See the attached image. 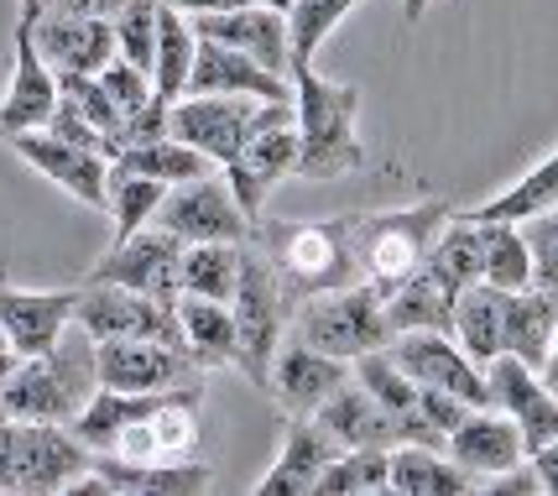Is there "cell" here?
<instances>
[{
	"mask_svg": "<svg viewBox=\"0 0 558 496\" xmlns=\"http://www.w3.org/2000/svg\"><path fill=\"white\" fill-rule=\"evenodd\" d=\"M162 198H168V183H157V178H146V173H125V168L110 162V198H105V215L116 220V241H125V235H136L142 225L157 220Z\"/></svg>",
	"mask_w": 558,
	"mask_h": 496,
	"instance_id": "41",
	"label": "cell"
},
{
	"mask_svg": "<svg viewBox=\"0 0 558 496\" xmlns=\"http://www.w3.org/2000/svg\"><path fill=\"white\" fill-rule=\"evenodd\" d=\"M288 335L355 366L361 355H371V350H381L391 340L387 288H376V282L361 277V282H350V288H329V293L298 298Z\"/></svg>",
	"mask_w": 558,
	"mask_h": 496,
	"instance_id": "4",
	"label": "cell"
},
{
	"mask_svg": "<svg viewBox=\"0 0 558 496\" xmlns=\"http://www.w3.org/2000/svg\"><path fill=\"white\" fill-rule=\"evenodd\" d=\"M157 225L172 230L183 246H198V241H251V225L256 220L241 209L225 168H215L204 178L172 183L162 209H157Z\"/></svg>",
	"mask_w": 558,
	"mask_h": 496,
	"instance_id": "12",
	"label": "cell"
},
{
	"mask_svg": "<svg viewBox=\"0 0 558 496\" xmlns=\"http://www.w3.org/2000/svg\"><path fill=\"white\" fill-rule=\"evenodd\" d=\"M434 0H402V22H423Z\"/></svg>",
	"mask_w": 558,
	"mask_h": 496,
	"instance_id": "50",
	"label": "cell"
},
{
	"mask_svg": "<svg viewBox=\"0 0 558 496\" xmlns=\"http://www.w3.org/2000/svg\"><path fill=\"white\" fill-rule=\"evenodd\" d=\"M37 11L43 0H22L16 16V43H11V84L0 95V142H11L16 131H43L63 99V78L37 48Z\"/></svg>",
	"mask_w": 558,
	"mask_h": 496,
	"instance_id": "8",
	"label": "cell"
},
{
	"mask_svg": "<svg viewBox=\"0 0 558 496\" xmlns=\"http://www.w3.org/2000/svg\"><path fill=\"white\" fill-rule=\"evenodd\" d=\"M361 84H335L318 69H292V110H298V178L335 183L365 168L361 142Z\"/></svg>",
	"mask_w": 558,
	"mask_h": 496,
	"instance_id": "1",
	"label": "cell"
},
{
	"mask_svg": "<svg viewBox=\"0 0 558 496\" xmlns=\"http://www.w3.org/2000/svg\"><path fill=\"white\" fill-rule=\"evenodd\" d=\"M43 131H52V136H63V142H73V147H89V152H105L110 157V136L99 131L84 110H78V99H58V110H52V121L43 125Z\"/></svg>",
	"mask_w": 558,
	"mask_h": 496,
	"instance_id": "45",
	"label": "cell"
},
{
	"mask_svg": "<svg viewBox=\"0 0 558 496\" xmlns=\"http://www.w3.org/2000/svg\"><path fill=\"white\" fill-rule=\"evenodd\" d=\"M387 355L413 376L417 387L454 392V397H464L470 408H486L490 402L486 366H481V361H470V350H464L449 329H408V335H391Z\"/></svg>",
	"mask_w": 558,
	"mask_h": 496,
	"instance_id": "15",
	"label": "cell"
},
{
	"mask_svg": "<svg viewBox=\"0 0 558 496\" xmlns=\"http://www.w3.org/2000/svg\"><path fill=\"white\" fill-rule=\"evenodd\" d=\"M157 22H162V0H125L121 11L110 16L116 26V52H121L125 63H136L151 74V63H157Z\"/></svg>",
	"mask_w": 558,
	"mask_h": 496,
	"instance_id": "42",
	"label": "cell"
},
{
	"mask_svg": "<svg viewBox=\"0 0 558 496\" xmlns=\"http://www.w3.org/2000/svg\"><path fill=\"white\" fill-rule=\"evenodd\" d=\"M241 262H245V241H198V246H183V293L230 303L235 282H241Z\"/></svg>",
	"mask_w": 558,
	"mask_h": 496,
	"instance_id": "35",
	"label": "cell"
},
{
	"mask_svg": "<svg viewBox=\"0 0 558 496\" xmlns=\"http://www.w3.org/2000/svg\"><path fill=\"white\" fill-rule=\"evenodd\" d=\"M558 335V293L548 288H517L507 293V335H501V355H517L543 372V361L554 355Z\"/></svg>",
	"mask_w": 558,
	"mask_h": 496,
	"instance_id": "30",
	"label": "cell"
},
{
	"mask_svg": "<svg viewBox=\"0 0 558 496\" xmlns=\"http://www.w3.org/2000/svg\"><path fill=\"white\" fill-rule=\"evenodd\" d=\"M558 204V147L543 157V162H533L527 173L517 178V183H507L501 194H490L486 204H475V209H464L470 220H533V215H543V209H554Z\"/></svg>",
	"mask_w": 558,
	"mask_h": 496,
	"instance_id": "33",
	"label": "cell"
},
{
	"mask_svg": "<svg viewBox=\"0 0 558 496\" xmlns=\"http://www.w3.org/2000/svg\"><path fill=\"white\" fill-rule=\"evenodd\" d=\"M230 178V189L241 198V209L251 220H262V209H267V198L298 178V110L288 105H267V116L262 125L251 131V142L241 147V157L225 168Z\"/></svg>",
	"mask_w": 558,
	"mask_h": 496,
	"instance_id": "10",
	"label": "cell"
},
{
	"mask_svg": "<svg viewBox=\"0 0 558 496\" xmlns=\"http://www.w3.org/2000/svg\"><path fill=\"white\" fill-rule=\"evenodd\" d=\"M99 84H105V95H110V105L121 110L125 125L136 121L146 105L157 99V84H151V74H146V69H136V63H125V58H110V63L99 69ZM116 152H121V147H116Z\"/></svg>",
	"mask_w": 558,
	"mask_h": 496,
	"instance_id": "43",
	"label": "cell"
},
{
	"mask_svg": "<svg viewBox=\"0 0 558 496\" xmlns=\"http://www.w3.org/2000/svg\"><path fill=\"white\" fill-rule=\"evenodd\" d=\"M194 52H198V32L183 11L162 5V22H157V63H151V84L157 95L168 99H183L189 89V74H194Z\"/></svg>",
	"mask_w": 558,
	"mask_h": 496,
	"instance_id": "37",
	"label": "cell"
},
{
	"mask_svg": "<svg viewBox=\"0 0 558 496\" xmlns=\"http://www.w3.org/2000/svg\"><path fill=\"white\" fill-rule=\"evenodd\" d=\"M251 241L271 256L298 298L329 293L361 282V256H355V215L340 220H256Z\"/></svg>",
	"mask_w": 558,
	"mask_h": 496,
	"instance_id": "3",
	"label": "cell"
},
{
	"mask_svg": "<svg viewBox=\"0 0 558 496\" xmlns=\"http://www.w3.org/2000/svg\"><path fill=\"white\" fill-rule=\"evenodd\" d=\"M95 449L69 423L0 419V492L16 496H58L73 492L78 475H89Z\"/></svg>",
	"mask_w": 558,
	"mask_h": 496,
	"instance_id": "5",
	"label": "cell"
},
{
	"mask_svg": "<svg viewBox=\"0 0 558 496\" xmlns=\"http://www.w3.org/2000/svg\"><path fill=\"white\" fill-rule=\"evenodd\" d=\"M0 350H11V340H5V329H0Z\"/></svg>",
	"mask_w": 558,
	"mask_h": 496,
	"instance_id": "51",
	"label": "cell"
},
{
	"mask_svg": "<svg viewBox=\"0 0 558 496\" xmlns=\"http://www.w3.org/2000/svg\"><path fill=\"white\" fill-rule=\"evenodd\" d=\"M314 423L335 439L340 449H365V445H376V449H391V445H408V423L402 419H391L387 408L376 402V397L365 392L361 382L350 376L340 392L329 397L324 408L314 413Z\"/></svg>",
	"mask_w": 558,
	"mask_h": 496,
	"instance_id": "26",
	"label": "cell"
},
{
	"mask_svg": "<svg viewBox=\"0 0 558 496\" xmlns=\"http://www.w3.org/2000/svg\"><path fill=\"white\" fill-rule=\"evenodd\" d=\"M73 324H84L95 340H172V346H183L178 303L146 298L136 288H121V282H84Z\"/></svg>",
	"mask_w": 558,
	"mask_h": 496,
	"instance_id": "14",
	"label": "cell"
},
{
	"mask_svg": "<svg viewBox=\"0 0 558 496\" xmlns=\"http://www.w3.org/2000/svg\"><path fill=\"white\" fill-rule=\"evenodd\" d=\"M475 475L444 445H391V496H470Z\"/></svg>",
	"mask_w": 558,
	"mask_h": 496,
	"instance_id": "29",
	"label": "cell"
},
{
	"mask_svg": "<svg viewBox=\"0 0 558 496\" xmlns=\"http://www.w3.org/2000/svg\"><path fill=\"white\" fill-rule=\"evenodd\" d=\"M43 5H63V0H43Z\"/></svg>",
	"mask_w": 558,
	"mask_h": 496,
	"instance_id": "52",
	"label": "cell"
},
{
	"mask_svg": "<svg viewBox=\"0 0 558 496\" xmlns=\"http://www.w3.org/2000/svg\"><path fill=\"white\" fill-rule=\"evenodd\" d=\"M215 475L198 460H178V465H131L116 455H95V465L84 475L89 496H194L209 492Z\"/></svg>",
	"mask_w": 558,
	"mask_h": 496,
	"instance_id": "25",
	"label": "cell"
},
{
	"mask_svg": "<svg viewBox=\"0 0 558 496\" xmlns=\"http://www.w3.org/2000/svg\"><path fill=\"white\" fill-rule=\"evenodd\" d=\"M198 445H204V387H178L146 419L125 423L116 445L99 455H116L131 465H178V460H194Z\"/></svg>",
	"mask_w": 558,
	"mask_h": 496,
	"instance_id": "9",
	"label": "cell"
},
{
	"mask_svg": "<svg viewBox=\"0 0 558 496\" xmlns=\"http://www.w3.org/2000/svg\"><path fill=\"white\" fill-rule=\"evenodd\" d=\"M391 492V449H340L329 471L318 475L314 496H381Z\"/></svg>",
	"mask_w": 558,
	"mask_h": 496,
	"instance_id": "40",
	"label": "cell"
},
{
	"mask_svg": "<svg viewBox=\"0 0 558 496\" xmlns=\"http://www.w3.org/2000/svg\"><path fill=\"white\" fill-rule=\"evenodd\" d=\"M444 449L460 460L464 471L475 475V486H486L490 475L511 471V465H522V460H533V449L522 439V428L501 413V408H470L464 423L444 439Z\"/></svg>",
	"mask_w": 558,
	"mask_h": 496,
	"instance_id": "22",
	"label": "cell"
},
{
	"mask_svg": "<svg viewBox=\"0 0 558 496\" xmlns=\"http://www.w3.org/2000/svg\"><path fill=\"white\" fill-rule=\"evenodd\" d=\"M267 105L277 99H256V95H183L172 99L168 110V131L178 142L198 147L215 168H230L241 147L251 142V131L262 125Z\"/></svg>",
	"mask_w": 558,
	"mask_h": 496,
	"instance_id": "11",
	"label": "cell"
},
{
	"mask_svg": "<svg viewBox=\"0 0 558 496\" xmlns=\"http://www.w3.org/2000/svg\"><path fill=\"white\" fill-rule=\"evenodd\" d=\"M95 392H99V340L84 324H69L58 346L16 361V372L5 376V387H0V408H5V419L73 423L89 408Z\"/></svg>",
	"mask_w": 558,
	"mask_h": 496,
	"instance_id": "2",
	"label": "cell"
},
{
	"mask_svg": "<svg viewBox=\"0 0 558 496\" xmlns=\"http://www.w3.org/2000/svg\"><path fill=\"white\" fill-rule=\"evenodd\" d=\"M350 376H355V366H350V361H340V355H324V350L303 346V340H292V335H288V340H282V350H277V361H271L267 392L277 397V408H282L288 419H314L318 408L340 392Z\"/></svg>",
	"mask_w": 558,
	"mask_h": 496,
	"instance_id": "18",
	"label": "cell"
},
{
	"mask_svg": "<svg viewBox=\"0 0 558 496\" xmlns=\"http://www.w3.org/2000/svg\"><path fill=\"white\" fill-rule=\"evenodd\" d=\"M204 366L172 340H99V387L121 392H178L204 387Z\"/></svg>",
	"mask_w": 558,
	"mask_h": 496,
	"instance_id": "16",
	"label": "cell"
},
{
	"mask_svg": "<svg viewBox=\"0 0 558 496\" xmlns=\"http://www.w3.org/2000/svg\"><path fill=\"white\" fill-rule=\"evenodd\" d=\"M365 0H292L288 5V48H292V69H314L324 43L335 37V26L361 11Z\"/></svg>",
	"mask_w": 558,
	"mask_h": 496,
	"instance_id": "38",
	"label": "cell"
},
{
	"mask_svg": "<svg viewBox=\"0 0 558 496\" xmlns=\"http://www.w3.org/2000/svg\"><path fill=\"white\" fill-rule=\"evenodd\" d=\"M183 95H256V99H277V105H288L292 78L271 74L267 63H256L251 52L230 48V43L198 37L194 74H189V89H183Z\"/></svg>",
	"mask_w": 558,
	"mask_h": 496,
	"instance_id": "23",
	"label": "cell"
},
{
	"mask_svg": "<svg viewBox=\"0 0 558 496\" xmlns=\"http://www.w3.org/2000/svg\"><path fill=\"white\" fill-rule=\"evenodd\" d=\"M335 455H340V445H335L314 419H288L282 449H277L271 471L256 481V496H314L318 475L329 471Z\"/></svg>",
	"mask_w": 558,
	"mask_h": 496,
	"instance_id": "27",
	"label": "cell"
},
{
	"mask_svg": "<svg viewBox=\"0 0 558 496\" xmlns=\"http://www.w3.org/2000/svg\"><path fill=\"white\" fill-rule=\"evenodd\" d=\"M522 230H527V246H533V282L558 293V204L533 215V220H522Z\"/></svg>",
	"mask_w": 558,
	"mask_h": 496,
	"instance_id": "44",
	"label": "cell"
},
{
	"mask_svg": "<svg viewBox=\"0 0 558 496\" xmlns=\"http://www.w3.org/2000/svg\"><path fill=\"white\" fill-rule=\"evenodd\" d=\"M235 335H241V376H251L256 387H267L271 361L288 340L292 329V309H298V293H292L282 273L271 267V256L256 241H245V262H241V282H235Z\"/></svg>",
	"mask_w": 558,
	"mask_h": 496,
	"instance_id": "6",
	"label": "cell"
},
{
	"mask_svg": "<svg viewBox=\"0 0 558 496\" xmlns=\"http://www.w3.org/2000/svg\"><path fill=\"white\" fill-rule=\"evenodd\" d=\"M178 329H183V350L194 355L204 372H241V335H235V309L219 298H178Z\"/></svg>",
	"mask_w": 558,
	"mask_h": 496,
	"instance_id": "28",
	"label": "cell"
},
{
	"mask_svg": "<svg viewBox=\"0 0 558 496\" xmlns=\"http://www.w3.org/2000/svg\"><path fill=\"white\" fill-rule=\"evenodd\" d=\"M486 382H490V408H501L517 428L527 449H543L558 439V392L543 382L537 366L517 361V355H496L486 366Z\"/></svg>",
	"mask_w": 558,
	"mask_h": 496,
	"instance_id": "20",
	"label": "cell"
},
{
	"mask_svg": "<svg viewBox=\"0 0 558 496\" xmlns=\"http://www.w3.org/2000/svg\"><path fill=\"white\" fill-rule=\"evenodd\" d=\"M486 230V277L490 288L517 293V288H533V246H527V230L517 220H481Z\"/></svg>",
	"mask_w": 558,
	"mask_h": 496,
	"instance_id": "39",
	"label": "cell"
},
{
	"mask_svg": "<svg viewBox=\"0 0 558 496\" xmlns=\"http://www.w3.org/2000/svg\"><path fill=\"white\" fill-rule=\"evenodd\" d=\"M481 492H486V496H537V492H543V481H537V465H533V460H522V465H511V471L490 475Z\"/></svg>",
	"mask_w": 558,
	"mask_h": 496,
	"instance_id": "46",
	"label": "cell"
},
{
	"mask_svg": "<svg viewBox=\"0 0 558 496\" xmlns=\"http://www.w3.org/2000/svg\"><path fill=\"white\" fill-rule=\"evenodd\" d=\"M198 37H215V43H230V48L251 52L256 63H267L271 74L292 78V48H288V11L277 5H256L245 0L235 11H215V16H194Z\"/></svg>",
	"mask_w": 558,
	"mask_h": 496,
	"instance_id": "24",
	"label": "cell"
},
{
	"mask_svg": "<svg viewBox=\"0 0 558 496\" xmlns=\"http://www.w3.org/2000/svg\"><path fill=\"white\" fill-rule=\"evenodd\" d=\"M11 152L22 157L32 173L58 183L69 198L89 204V209H105V198H110V157L105 152L73 147V142L52 136V131H16Z\"/></svg>",
	"mask_w": 558,
	"mask_h": 496,
	"instance_id": "17",
	"label": "cell"
},
{
	"mask_svg": "<svg viewBox=\"0 0 558 496\" xmlns=\"http://www.w3.org/2000/svg\"><path fill=\"white\" fill-rule=\"evenodd\" d=\"M116 168H125V173H146L157 178V183H189V178H204L215 173V162L204 157L198 147H189V142H178V136H157V142H142V147H125L110 157Z\"/></svg>",
	"mask_w": 558,
	"mask_h": 496,
	"instance_id": "36",
	"label": "cell"
},
{
	"mask_svg": "<svg viewBox=\"0 0 558 496\" xmlns=\"http://www.w3.org/2000/svg\"><path fill=\"white\" fill-rule=\"evenodd\" d=\"M454 288L434 277L428 267H417L413 277H402L397 288H387V324L391 335L408 329H454Z\"/></svg>",
	"mask_w": 558,
	"mask_h": 496,
	"instance_id": "32",
	"label": "cell"
},
{
	"mask_svg": "<svg viewBox=\"0 0 558 496\" xmlns=\"http://www.w3.org/2000/svg\"><path fill=\"white\" fill-rule=\"evenodd\" d=\"M162 5H172V11H183V16L194 22V16H215V11H235V5H245V0H162Z\"/></svg>",
	"mask_w": 558,
	"mask_h": 496,
	"instance_id": "48",
	"label": "cell"
},
{
	"mask_svg": "<svg viewBox=\"0 0 558 496\" xmlns=\"http://www.w3.org/2000/svg\"><path fill=\"white\" fill-rule=\"evenodd\" d=\"M84 282H121V288H136V293H146V298L178 303V298H183V241L151 220V225H142L136 235L110 241V251L89 267Z\"/></svg>",
	"mask_w": 558,
	"mask_h": 496,
	"instance_id": "13",
	"label": "cell"
},
{
	"mask_svg": "<svg viewBox=\"0 0 558 496\" xmlns=\"http://www.w3.org/2000/svg\"><path fill=\"white\" fill-rule=\"evenodd\" d=\"M449 335L470 350V361L490 366L501 355V335H507V293L490 288L486 277L460 288V298H454V329Z\"/></svg>",
	"mask_w": 558,
	"mask_h": 496,
	"instance_id": "31",
	"label": "cell"
},
{
	"mask_svg": "<svg viewBox=\"0 0 558 496\" xmlns=\"http://www.w3.org/2000/svg\"><path fill=\"white\" fill-rule=\"evenodd\" d=\"M423 267L434 277H444L454 293L470 288V282H481V267H486V230H481V220H470L464 209L449 215V225L438 230V241Z\"/></svg>",
	"mask_w": 558,
	"mask_h": 496,
	"instance_id": "34",
	"label": "cell"
},
{
	"mask_svg": "<svg viewBox=\"0 0 558 496\" xmlns=\"http://www.w3.org/2000/svg\"><path fill=\"white\" fill-rule=\"evenodd\" d=\"M121 5L125 0H63V11H84V16H105V22H110Z\"/></svg>",
	"mask_w": 558,
	"mask_h": 496,
	"instance_id": "49",
	"label": "cell"
},
{
	"mask_svg": "<svg viewBox=\"0 0 558 496\" xmlns=\"http://www.w3.org/2000/svg\"><path fill=\"white\" fill-rule=\"evenodd\" d=\"M449 198H417L408 209H381V215H355V256H361V277L376 288H397L402 277H413L428 251H434L438 230L449 225Z\"/></svg>",
	"mask_w": 558,
	"mask_h": 496,
	"instance_id": "7",
	"label": "cell"
},
{
	"mask_svg": "<svg viewBox=\"0 0 558 496\" xmlns=\"http://www.w3.org/2000/svg\"><path fill=\"white\" fill-rule=\"evenodd\" d=\"M37 48L58 74H99L116 52V26L105 16H84V11H63V5H43L37 11Z\"/></svg>",
	"mask_w": 558,
	"mask_h": 496,
	"instance_id": "21",
	"label": "cell"
},
{
	"mask_svg": "<svg viewBox=\"0 0 558 496\" xmlns=\"http://www.w3.org/2000/svg\"><path fill=\"white\" fill-rule=\"evenodd\" d=\"M78 314V288H16L0 273V329L16 355H43Z\"/></svg>",
	"mask_w": 558,
	"mask_h": 496,
	"instance_id": "19",
	"label": "cell"
},
{
	"mask_svg": "<svg viewBox=\"0 0 558 496\" xmlns=\"http://www.w3.org/2000/svg\"><path fill=\"white\" fill-rule=\"evenodd\" d=\"M533 465H537V481H543V492L548 496H558V439L554 445H543L533 455Z\"/></svg>",
	"mask_w": 558,
	"mask_h": 496,
	"instance_id": "47",
	"label": "cell"
}]
</instances>
